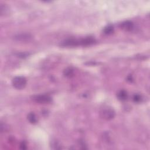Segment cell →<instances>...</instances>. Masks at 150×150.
Masks as SVG:
<instances>
[{
    "instance_id": "obj_7",
    "label": "cell",
    "mask_w": 150,
    "mask_h": 150,
    "mask_svg": "<svg viewBox=\"0 0 150 150\" xmlns=\"http://www.w3.org/2000/svg\"><path fill=\"white\" fill-rule=\"evenodd\" d=\"M0 12L1 16H5L9 13V8L5 4H1L0 7Z\"/></svg>"
},
{
    "instance_id": "obj_3",
    "label": "cell",
    "mask_w": 150,
    "mask_h": 150,
    "mask_svg": "<svg viewBox=\"0 0 150 150\" xmlns=\"http://www.w3.org/2000/svg\"><path fill=\"white\" fill-rule=\"evenodd\" d=\"M35 102L39 103H48L51 102V97L50 96L45 95H40L34 96L32 97Z\"/></svg>"
},
{
    "instance_id": "obj_10",
    "label": "cell",
    "mask_w": 150,
    "mask_h": 150,
    "mask_svg": "<svg viewBox=\"0 0 150 150\" xmlns=\"http://www.w3.org/2000/svg\"><path fill=\"white\" fill-rule=\"evenodd\" d=\"M51 147L52 148L54 149H61V146H60V144L57 141H56V140L52 141Z\"/></svg>"
},
{
    "instance_id": "obj_8",
    "label": "cell",
    "mask_w": 150,
    "mask_h": 150,
    "mask_svg": "<svg viewBox=\"0 0 150 150\" xmlns=\"http://www.w3.org/2000/svg\"><path fill=\"white\" fill-rule=\"evenodd\" d=\"M28 120L30 123L32 124H35L37 123V118L35 114L33 113H30L28 115Z\"/></svg>"
},
{
    "instance_id": "obj_11",
    "label": "cell",
    "mask_w": 150,
    "mask_h": 150,
    "mask_svg": "<svg viewBox=\"0 0 150 150\" xmlns=\"http://www.w3.org/2000/svg\"><path fill=\"white\" fill-rule=\"evenodd\" d=\"M63 74L66 77H70V76H72V75L73 74V70L70 67L67 68V69H66L64 70Z\"/></svg>"
},
{
    "instance_id": "obj_2",
    "label": "cell",
    "mask_w": 150,
    "mask_h": 150,
    "mask_svg": "<svg viewBox=\"0 0 150 150\" xmlns=\"http://www.w3.org/2000/svg\"><path fill=\"white\" fill-rule=\"evenodd\" d=\"M100 116L106 120H110L114 117L115 112L111 109H105L100 112Z\"/></svg>"
},
{
    "instance_id": "obj_9",
    "label": "cell",
    "mask_w": 150,
    "mask_h": 150,
    "mask_svg": "<svg viewBox=\"0 0 150 150\" xmlns=\"http://www.w3.org/2000/svg\"><path fill=\"white\" fill-rule=\"evenodd\" d=\"M103 32H104V33L105 35H111L114 32V27L111 25L107 26V27H106L104 28Z\"/></svg>"
},
{
    "instance_id": "obj_13",
    "label": "cell",
    "mask_w": 150,
    "mask_h": 150,
    "mask_svg": "<svg viewBox=\"0 0 150 150\" xmlns=\"http://www.w3.org/2000/svg\"><path fill=\"white\" fill-rule=\"evenodd\" d=\"M20 148L21 149H26L27 148V147H26V144H25L24 142H22L21 144L20 145Z\"/></svg>"
},
{
    "instance_id": "obj_1",
    "label": "cell",
    "mask_w": 150,
    "mask_h": 150,
    "mask_svg": "<svg viewBox=\"0 0 150 150\" xmlns=\"http://www.w3.org/2000/svg\"><path fill=\"white\" fill-rule=\"evenodd\" d=\"M12 86L16 89H22L27 84V80L23 76H16L12 81Z\"/></svg>"
},
{
    "instance_id": "obj_12",
    "label": "cell",
    "mask_w": 150,
    "mask_h": 150,
    "mask_svg": "<svg viewBox=\"0 0 150 150\" xmlns=\"http://www.w3.org/2000/svg\"><path fill=\"white\" fill-rule=\"evenodd\" d=\"M141 99H142L141 96L139 95H135L133 97V100L135 102H137V103L140 102L141 101Z\"/></svg>"
},
{
    "instance_id": "obj_4",
    "label": "cell",
    "mask_w": 150,
    "mask_h": 150,
    "mask_svg": "<svg viewBox=\"0 0 150 150\" xmlns=\"http://www.w3.org/2000/svg\"><path fill=\"white\" fill-rule=\"evenodd\" d=\"M32 36L28 33H22V34H17L14 36V39L20 42L29 41L32 39Z\"/></svg>"
},
{
    "instance_id": "obj_6",
    "label": "cell",
    "mask_w": 150,
    "mask_h": 150,
    "mask_svg": "<svg viewBox=\"0 0 150 150\" xmlns=\"http://www.w3.org/2000/svg\"><path fill=\"white\" fill-rule=\"evenodd\" d=\"M117 97L120 100H126L127 98V93L125 90L120 91L117 94Z\"/></svg>"
},
{
    "instance_id": "obj_5",
    "label": "cell",
    "mask_w": 150,
    "mask_h": 150,
    "mask_svg": "<svg viewBox=\"0 0 150 150\" xmlns=\"http://www.w3.org/2000/svg\"><path fill=\"white\" fill-rule=\"evenodd\" d=\"M120 27L121 29L127 30V31H130V30L133 29L134 24L132 22H131V21H127L121 23L120 25Z\"/></svg>"
}]
</instances>
